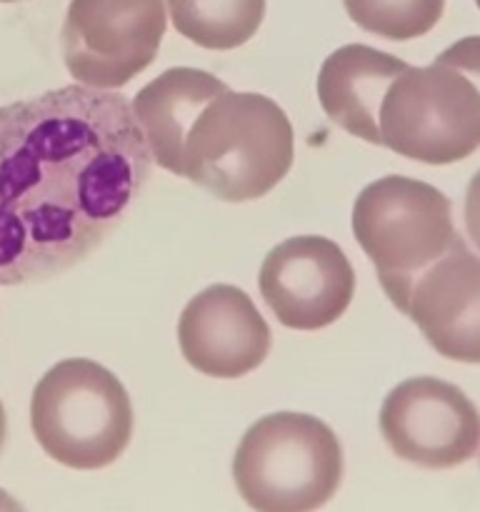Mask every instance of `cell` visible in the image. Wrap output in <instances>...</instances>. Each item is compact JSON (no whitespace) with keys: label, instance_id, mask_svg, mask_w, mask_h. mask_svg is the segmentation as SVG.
I'll return each instance as SVG.
<instances>
[{"label":"cell","instance_id":"6da1fadb","mask_svg":"<svg viewBox=\"0 0 480 512\" xmlns=\"http://www.w3.org/2000/svg\"><path fill=\"white\" fill-rule=\"evenodd\" d=\"M153 168L133 105L63 85L0 108V285L65 273L143 193Z\"/></svg>","mask_w":480,"mask_h":512},{"label":"cell","instance_id":"7a4b0ae2","mask_svg":"<svg viewBox=\"0 0 480 512\" xmlns=\"http://www.w3.org/2000/svg\"><path fill=\"white\" fill-rule=\"evenodd\" d=\"M293 125L260 93L215 95L183 145V178L228 203L268 195L293 165Z\"/></svg>","mask_w":480,"mask_h":512},{"label":"cell","instance_id":"3957f363","mask_svg":"<svg viewBox=\"0 0 480 512\" xmlns=\"http://www.w3.org/2000/svg\"><path fill=\"white\" fill-rule=\"evenodd\" d=\"M30 428L45 455L73 470H100L125 453L133 405L125 385L88 358L53 365L30 398Z\"/></svg>","mask_w":480,"mask_h":512},{"label":"cell","instance_id":"277c9868","mask_svg":"<svg viewBox=\"0 0 480 512\" xmlns=\"http://www.w3.org/2000/svg\"><path fill=\"white\" fill-rule=\"evenodd\" d=\"M233 478L255 512H315L340 488L343 448L313 415H265L240 440Z\"/></svg>","mask_w":480,"mask_h":512},{"label":"cell","instance_id":"5b68a950","mask_svg":"<svg viewBox=\"0 0 480 512\" xmlns=\"http://www.w3.org/2000/svg\"><path fill=\"white\" fill-rule=\"evenodd\" d=\"M353 235L403 315L415 280L458 240L450 200L433 185L405 175H385L360 190Z\"/></svg>","mask_w":480,"mask_h":512},{"label":"cell","instance_id":"8992f818","mask_svg":"<svg viewBox=\"0 0 480 512\" xmlns=\"http://www.w3.org/2000/svg\"><path fill=\"white\" fill-rule=\"evenodd\" d=\"M378 130L380 145L403 158L458 163L480 148V88L440 58L408 65L385 93Z\"/></svg>","mask_w":480,"mask_h":512},{"label":"cell","instance_id":"52a82bcc","mask_svg":"<svg viewBox=\"0 0 480 512\" xmlns=\"http://www.w3.org/2000/svg\"><path fill=\"white\" fill-rule=\"evenodd\" d=\"M168 28L165 0H70L63 58L80 85L118 90L158 55Z\"/></svg>","mask_w":480,"mask_h":512},{"label":"cell","instance_id":"ba28073f","mask_svg":"<svg viewBox=\"0 0 480 512\" xmlns=\"http://www.w3.org/2000/svg\"><path fill=\"white\" fill-rule=\"evenodd\" d=\"M380 433L400 460L448 470L478 453L480 413L463 390L423 375L390 390L380 408Z\"/></svg>","mask_w":480,"mask_h":512},{"label":"cell","instance_id":"9c48e42d","mask_svg":"<svg viewBox=\"0 0 480 512\" xmlns=\"http://www.w3.org/2000/svg\"><path fill=\"white\" fill-rule=\"evenodd\" d=\"M258 288L280 325L310 333L333 325L348 310L355 273L338 243L295 235L265 255Z\"/></svg>","mask_w":480,"mask_h":512},{"label":"cell","instance_id":"30bf717a","mask_svg":"<svg viewBox=\"0 0 480 512\" xmlns=\"http://www.w3.org/2000/svg\"><path fill=\"white\" fill-rule=\"evenodd\" d=\"M183 358L210 378H243L270 353V328L248 293L210 285L185 305L178 320Z\"/></svg>","mask_w":480,"mask_h":512},{"label":"cell","instance_id":"8fae6325","mask_svg":"<svg viewBox=\"0 0 480 512\" xmlns=\"http://www.w3.org/2000/svg\"><path fill=\"white\" fill-rule=\"evenodd\" d=\"M405 315L443 358L480 365V255L460 235L415 280Z\"/></svg>","mask_w":480,"mask_h":512},{"label":"cell","instance_id":"7c38bea8","mask_svg":"<svg viewBox=\"0 0 480 512\" xmlns=\"http://www.w3.org/2000/svg\"><path fill=\"white\" fill-rule=\"evenodd\" d=\"M405 68V60L370 45H343L325 58L318 75V98L325 115L355 138L380 145V105L390 83Z\"/></svg>","mask_w":480,"mask_h":512},{"label":"cell","instance_id":"4fadbf2b","mask_svg":"<svg viewBox=\"0 0 480 512\" xmlns=\"http://www.w3.org/2000/svg\"><path fill=\"white\" fill-rule=\"evenodd\" d=\"M228 85L198 68H170L138 90L130 105L153 163L183 175V145L195 118Z\"/></svg>","mask_w":480,"mask_h":512},{"label":"cell","instance_id":"5bb4252c","mask_svg":"<svg viewBox=\"0 0 480 512\" xmlns=\"http://www.w3.org/2000/svg\"><path fill=\"white\" fill-rule=\"evenodd\" d=\"M165 8L183 38L208 50L240 48L265 18V0H165Z\"/></svg>","mask_w":480,"mask_h":512},{"label":"cell","instance_id":"9a60e30c","mask_svg":"<svg viewBox=\"0 0 480 512\" xmlns=\"http://www.w3.org/2000/svg\"><path fill=\"white\" fill-rule=\"evenodd\" d=\"M350 20L385 40H413L443 18L445 0H343Z\"/></svg>","mask_w":480,"mask_h":512},{"label":"cell","instance_id":"2e32d148","mask_svg":"<svg viewBox=\"0 0 480 512\" xmlns=\"http://www.w3.org/2000/svg\"><path fill=\"white\" fill-rule=\"evenodd\" d=\"M438 58L463 70L480 88V35H470V38L458 40L450 48H445Z\"/></svg>","mask_w":480,"mask_h":512},{"label":"cell","instance_id":"e0dca14e","mask_svg":"<svg viewBox=\"0 0 480 512\" xmlns=\"http://www.w3.org/2000/svg\"><path fill=\"white\" fill-rule=\"evenodd\" d=\"M465 230L475 248L480 250V170L473 175L465 193Z\"/></svg>","mask_w":480,"mask_h":512},{"label":"cell","instance_id":"ac0fdd59","mask_svg":"<svg viewBox=\"0 0 480 512\" xmlns=\"http://www.w3.org/2000/svg\"><path fill=\"white\" fill-rule=\"evenodd\" d=\"M0 512H25V510L20 508V503L13 498V495H8L5 490H0Z\"/></svg>","mask_w":480,"mask_h":512},{"label":"cell","instance_id":"d6986e66","mask_svg":"<svg viewBox=\"0 0 480 512\" xmlns=\"http://www.w3.org/2000/svg\"><path fill=\"white\" fill-rule=\"evenodd\" d=\"M5 433H8V420H5V408L3 403H0V450H3L5 445Z\"/></svg>","mask_w":480,"mask_h":512},{"label":"cell","instance_id":"ffe728a7","mask_svg":"<svg viewBox=\"0 0 480 512\" xmlns=\"http://www.w3.org/2000/svg\"><path fill=\"white\" fill-rule=\"evenodd\" d=\"M0 3H18V0H0Z\"/></svg>","mask_w":480,"mask_h":512},{"label":"cell","instance_id":"44dd1931","mask_svg":"<svg viewBox=\"0 0 480 512\" xmlns=\"http://www.w3.org/2000/svg\"><path fill=\"white\" fill-rule=\"evenodd\" d=\"M475 5H478V8H480V0H475Z\"/></svg>","mask_w":480,"mask_h":512}]
</instances>
